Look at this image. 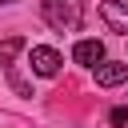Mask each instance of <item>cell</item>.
I'll return each instance as SVG.
<instances>
[{
    "label": "cell",
    "instance_id": "obj_2",
    "mask_svg": "<svg viewBox=\"0 0 128 128\" xmlns=\"http://www.w3.org/2000/svg\"><path fill=\"white\" fill-rule=\"evenodd\" d=\"M28 64H32V72H36V76H44V80H48V76H56V72H60V64H64V60H60V52H56V48L36 44V48L28 52Z\"/></svg>",
    "mask_w": 128,
    "mask_h": 128
},
{
    "label": "cell",
    "instance_id": "obj_4",
    "mask_svg": "<svg viewBox=\"0 0 128 128\" xmlns=\"http://www.w3.org/2000/svg\"><path fill=\"white\" fill-rule=\"evenodd\" d=\"M92 72H96V84H100V88H116V84L128 80V64H120V60H104V64H96Z\"/></svg>",
    "mask_w": 128,
    "mask_h": 128
},
{
    "label": "cell",
    "instance_id": "obj_7",
    "mask_svg": "<svg viewBox=\"0 0 128 128\" xmlns=\"http://www.w3.org/2000/svg\"><path fill=\"white\" fill-rule=\"evenodd\" d=\"M108 124L112 128H128V108H112L108 112Z\"/></svg>",
    "mask_w": 128,
    "mask_h": 128
},
{
    "label": "cell",
    "instance_id": "obj_1",
    "mask_svg": "<svg viewBox=\"0 0 128 128\" xmlns=\"http://www.w3.org/2000/svg\"><path fill=\"white\" fill-rule=\"evenodd\" d=\"M44 20L56 28V32H64V28H76L80 24V16H84V4L80 0H44Z\"/></svg>",
    "mask_w": 128,
    "mask_h": 128
},
{
    "label": "cell",
    "instance_id": "obj_6",
    "mask_svg": "<svg viewBox=\"0 0 128 128\" xmlns=\"http://www.w3.org/2000/svg\"><path fill=\"white\" fill-rule=\"evenodd\" d=\"M20 48H24V40H20V36H8V40L0 44V64H4L8 72H12V60H16V52H20Z\"/></svg>",
    "mask_w": 128,
    "mask_h": 128
},
{
    "label": "cell",
    "instance_id": "obj_5",
    "mask_svg": "<svg viewBox=\"0 0 128 128\" xmlns=\"http://www.w3.org/2000/svg\"><path fill=\"white\" fill-rule=\"evenodd\" d=\"M72 60L84 64V68H96V64H104V44H100V40H76Z\"/></svg>",
    "mask_w": 128,
    "mask_h": 128
},
{
    "label": "cell",
    "instance_id": "obj_3",
    "mask_svg": "<svg viewBox=\"0 0 128 128\" xmlns=\"http://www.w3.org/2000/svg\"><path fill=\"white\" fill-rule=\"evenodd\" d=\"M100 16H104V24H108L112 32L128 36V4H124V0H104V4H100Z\"/></svg>",
    "mask_w": 128,
    "mask_h": 128
},
{
    "label": "cell",
    "instance_id": "obj_8",
    "mask_svg": "<svg viewBox=\"0 0 128 128\" xmlns=\"http://www.w3.org/2000/svg\"><path fill=\"white\" fill-rule=\"evenodd\" d=\"M0 4H12V0H0Z\"/></svg>",
    "mask_w": 128,
    "mask_h": 128
}]
</instances>
